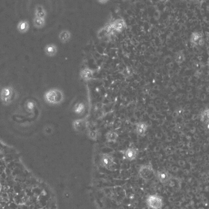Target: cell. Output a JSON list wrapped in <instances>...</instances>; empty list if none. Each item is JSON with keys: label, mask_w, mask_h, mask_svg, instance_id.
Instances as JSON below:
<instances>
[{"label": "cell", "mask_w": 209, "mask_h": 209, "mask_svg": "<svg viewBox=\"0 0 209 209\" xmlns=\"http://www.w3.org/2000/svg\"><path fill=\"white\" fill-rule=\"evenodd\" d=\"M138 175L144 181L149 182L155 178L156 171L151 163L142 165L139 168Z\"/></svg>", "instance_id": "6da1fadb"}, {"label": "cell", "mask_w": 209, "mask_h": 209, "mask_svg": "<svg viewBox=\"0 0 209 209\" xmlns=\"http://www.w3.org/2000/svg\"><path fill=\"white\" fill-rule=\"evenodd\" d=\"M116 34L113 31L110 23H107L103 27L100 28L96 33L97 38L103 42H109L112 41L115 36Z\"/></svg>", "instance_id": "7a4b0ae2"}, {"label": "cell", "mask_w": 209, "mask_h": 209, "mask_svg": "<svg viewBox=\"0 0 209 209\" xmlns=\"http://www.w3.org/2000/svg\"><path fill=\"white\" fill-rule=\"evenodd\" d=\"M147 207L150 209H161L164 206L163 199L158 194H150L146 199Z\"/></svg>", "instance_id": "3957f363"}, {"label": "cell", "mask_w": 209, "mask_h": 209, "mask_svg": "<svg viewBox=\"0 0 209 209\" xmlns=\"http://www.w3.org/2000/svg\"><path fill=\"white\" fill-rule=\"evenodd\" d=\"M109 23L115 34L122 33L127 27L125 20L122 17L117 18L113 21H110Z\"/></svg>", "instance_id": "277c9868"}, {"label": "cell", "mask_w": 209, "mask_h": 209, "mask_svg": "<svg viewBox=\"0 0 209 209\" xmlns=\"http://www.w3.org/2000/svg\"><path fill=\"white\" fill-rule=\"evenodd\" d=\"M100 163L101 166L108 170H110L115 164L114 156L109 153H103L101 155Z\"/></svg>", "instance_id": "5b68a950"}, {"label": "cell", "mask_w": 209, "mask_h": 209, "mask_svg": "<svg viewBox=\"0 0 209 209\" xmlns=\"http://www.w3.org/2000/svg\"><path fill=\"white\" fill-rule=\"evenodd\" d=\"M46 100L49 103H60L63 100V93L58 90H51L46 94Z\"/></svg>", "instance_id": "8992f818"}, {"label": "cell", "mask_w": 209, "mask_h": 209, "mask_svg": "<svg viewBox=\"0 0 209 209\" xmlns=\"http://www.w3.org/2000/svg\"><path fill=\"white\" fill-rule=\"evenodd\" d=\"M155 178H156L161 183L165 185L170 182L174 179V177L166 170L162 169L156 172Z\"/></svg>", "instance_id": "52a82bcc"}, {"label": "cell", "mask_w": 209, "mask_h": 209, "mask_svg": "<svg viewBox=\"0 0 209 209\" xmlns=\"http://www.w3.org/2000/svg\"><path fill=\"white\" fill-rule=\"evenodd\" d=\"M189 41L195 47H201L204 44L203 35L199 31H194L190 36Z\"/></svg>", "instance_id": "ba28073f"}, {"label": "cell", "mask_w": 209, "mask_h": 209, "mask_svg": "<svg viewBox=\"0 0 209 209\" xmlns=\"http://www.w3.org/2000/svg\"><path fill=\"white\" fill-rule=\"evenodd\" d=\"M124 158L127 161H134L139 155V150L134 147H129L122 151Z\"/></svg>", "instance_id": "9c48e42d"}, {"label": "cell", "mask_w": 209, "mask_h": 209, "mask_svg": "<svg viewBox=\"0 0 209 209\" xmlns=\"http://www.w3.org/2000/svg\"><path fill=\"white\" fill-rule=\"evenodd\" d=\"M148 125L146 122H139L136 124L135 132L137 136L140 137H144L146 135L148 131Z\"/></svg>", "instance_id": "30bf717a"}, {"label": "cell", "mask_w": 209, "mask_h": 209, "mask_svg": "<svg viewBox=\"0 0 209 209\" xmlns=\"http://www.w3.org/2000/svg\"><path fill=\"white\" fill-rule=\"evenodd\" d=\"M95 74V71L89 67H85L81 72V77L85 82H90L93 80Z\"/></svg>", "instance_id": "8fae6325"}, {"label": "cell", "mask_w": 209, "mask_h": 209, "mask_svg": "<svg viewBox=\"0 0 209 209\" xmlns=\"http://www.w3.org/2000/svg\"><path fill=\"white\" fill-rule=\"evenodd\" d=\"M88 123L86 119H79L74 122V128L76 131L84 132L88 129Z\"/></svg>", "instance_id": "7c38bea8"}, {"label": "cell", "mask_w": 209, "mask_h": 209, "mask_svg": "<svg viewBox=\"0 0 209 209\" xmlns=\"http://www.w3.org/2000/svg\"><path fill=\"white\" fill-rule=\"evenodd\" d=\"M119 135L118 132L114 130L108 131L105 134V138L109 142H116L118 139Z\"/></svg>", "instance_id": "4fadbf2b"}, {"label": "cell", "mask_w": 209, "mask_h": 209, "mask_svg": "<svg viewBox=\"0 0 209 209\" xmlns=\"http://www.w3.org/2000/svg\"><path fill=\"white\" fill-rule=\"evenodd\" d=\"M209 110L208 107L205 108L199 114V118L201 122L207 126L209 125Z\"/></svg>", "instance_id": "5bb4252c"}, {"label": "cell", "mask_w": 209, "mask_h": 209, "mask_svg": "<svg viewBox=\"0 0 209 209\" xmlns=\"http://www.w3.org/2000/svg\"><path fill=\"white\" fill-rule=\"evenodd\" d=\"M185 54L183 50H180L175 53L174 55V60L178 64H180L185 61Z\"/></svg>", "instance_id": "9a60e30c"}, {"label": "cell", "mask_w": 209, "mask_h": 209, "mask_svg": "<svg viewBox=\"0 0 209 209\" xmlns=\"http://www.w3.org/2000/svg\"><path fill=\"white\" fill-rule=\"evenodd\" d=\"M99 131L98 129H90L87 132V136L90 139L93 141H96L99 137Z\"/></svg>", "instance_id": "2e32d148"}, {"label": "cell", "mask_w": 209, "mask_h": 209, "mask_svg": "<svg viewBox=\"0 0 209 209\" xmlns=\"http://www.w3.org/2000/svg\"><path fill=\"white\" fill-rule=\"evenodd\" d=\"M122 74L126 79H129L134 74L133 69L129 66H127L123 69L122 72Z\"/></svg>", "instance_id": "e0dca14e"}, {"label": "cell", "mask_w": 209, "mask_h": 209, "mask_svg": "<svg viewBox=\"0 0 209 209\" xmlns=\"http://www.w3.org/2000/svg\"><path fill=\"white\" fill-rule=\"evenodd\" d=\"M85 110V105L83 103H78L75 105L74 107V112L77 114L81 115L84 113Z\"/></svg>", "instance_id": "ac0fdd59"}, {"label": "cell", "mask_w": 209, "mask_h": 209, "mask_svg": "<svg viewBox=\"0 0 209 209\" xmlns=\"http://www.w3.org/2000/svg\"><path fill=\"white\" fill-rule=\"evenodd\" d=\"M60 38L61 40L63 42H67L68 41L70 38H71V33L69 31H63V32L61 33L60 35Z\"/></svg>", "instance_id": "d6986e66"}, {"label": "cell", "mask_w": 209, "mask_h": 209, "mask_svg": "<svg viewBox=\"0 0 209 209\" xmlns=\"http://www.w3.org/2000/svg\"><path fill=\"white\" fill-rule=\"evenodd\" d=\"M55 51H56V49L55 47L53 45H49L47 48H46V52L49 55H53L54 53H55Z\"/></svg>", "instance_id": "ffe728a7"}, {"label": "cell", "mask_w": 209, "mask_h": 209, "mask_svg": "<svg viewBox=\"0 0 209 209\" xmlns=\"http://www.w3.org/2000/svg\"><path fill=\"white\" fill-rule=\"evenodd\" d=\"M44 21L41 17H38V19L35 20V24L36 25V26H37L38 27H40V26H42L44 25Z\"/></svg>", "instance_id": "44dd1931"}, {"label": "cell", "mask_w": 209, "mask_h": 209, "mask_svg": "<svg viewBox=\"0 0 209 209\" xmlns=\"http://www.w3.org/2000/svg\"><path fill=\"white\" fill-rule=\"evenodd\" d=\"M28 28V24L25 21H22L19 25V29L21 31H25Z\"/></svg>", "instance_id": "7402d4cb"}, {"label": "cell", "mask_w": 209, "mask_h": 209, "mask_svg": "<svg viewBox=\"0 0 209 209\" xmlns=\"http://www.w3.org/2000/svg\"><path fill=\"white\" fill-rule=\"evenodd\" d=\"M99 2H100V3H101V4H103V3H107V1H99Z\"/></svg>", "instance_id": "603a6c76"}]
</instances>
